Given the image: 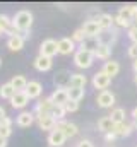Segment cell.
Segmentation results:
<instances>
[{
	"mask_svg": "<svg viewBox=\"0 0 137 147\" xmlns=\"http://www.w3.org/2000/svg\"><path fill=\"white\" fill-rule=\"evenodd\" d=\"M98 46H100V41L94 36H87L81 43V50H86V51H91V53H94L98 50Z\"/></svg>",
	"mask_w": 137,
	"mask_h": 147,
	"instance_id": "cell-25",
	"label": "cell"
},
{
	"mask_svg": "<svg viewBox=\"0 0 137 147\" xmlns=\"http://www.w3.org/2000/svg\"><path fill=\"white\" fill-rule=\"evenodd\" d=\"M115 139H118L115 132H110V134H104V140H106V142H113Z\"/></svg>",
	"mask_w": 137,
	"mask_h": 147,
	"instance_id": "cell-39",
	"label": "cell"
},
{
	"mask_svg": "<svg viewBox=\"0 0 137 147\" xmlns=\"http://www.w3.org/2000/svg\"><path fill=\"white\" fill-rule=\"evenodd\" d=\"M98 41L100 45H104V46H113L118 39V31L113 28V29H101V33L98 34Z\"/></svg>",
	"mask_w": 137,
	"mask_h": 147,
	"instance_id": "cell-4",
	"label": "cell"
},
{
	"mask_svg": "<svg viewBox=\"0 0 137 147\" xmlns=\"http://www.w3.org/2000/svg\"><path fill=\"white\" fill-rule=\"evenodd\" d=\"M36 120L34 118V113H31V111H22V113H19L17 115V125L21 127V128H28V127H31L33 125V121Z\"/></svg>",
	"mask_w": 137,
	"mask_h": 147,
	"instance_id": "cell-17",
	"label": "cell"
},
{
	"mask_svg": "<svg viewBox=\"0 0 137 147\" xmlns=\"http://www.w3.org/2000/svg\"><path fill=\"white\" fill-rule=\"evenodd\" d=\"M52 103L53 105H58V106H65V103L68 101V91L67 89H55L50 96Z\"/></svg>",
	"mask_w": 137,
	"mask_h": 147,
	"instance_id": "cell-13",
	"label": "cell"
},
{
	"mask_svg": "<svg viewBox=\"0 0 137 147\" xmlns=\"http://www.w3.org/2000/svg\"><path fill=\"white\" fill-rule=\"evenodd\" d=\"M24 38L21 36V34H16V36H10L7 39V48L10 50V51H21L22 48H24Z\"/></svg>",
	"mask_w": 137,
	"mask_h": 147,
	"instance_id": "cell-19",
	"label": "cell"
},
{
	"mask_svg": "<svg viewBox=\"0 0 137 147\" xmlns=\"http://www.w3.org/2000/svg\"><path fill=\"white\" fill-rule=\"evenodd\" d=\"M132 67H134V72L137 74V60H134V63H132Z\"/></svg>",
	"mask_w": 137,
	"mask_h": 147,
	"instance_id": "cell-43",
	"label": "cell"
},
{
	"mask_svg": "<svg viewBox=\"0 0 137 147\" xmlns=\"http://www.w3.org/2000/svg\"><path fill=\"white\" fill-rule=\"evenodd\" d=\"M55 128H57V130H62V132L65 134V137H67V139H72V137H75V135L79 134L77 125H75V123H72V121H67V120H60V121H57Z\"/></svg>",
	"mask_w": 137,
	"mask_h": 147,
	"instance_id": "cell-6",
	"label": "cell"
},
{
	"mask_svg": "<svg viewBox=\"0 0 137 147\" xmlns=\"http://www.w3.org/2000/svg\"><path fill=\"white\" fill-rule=\"evenodd\" d=\"M28 103H29V98L26 96V92H16V96L10 99L12 108H17V110H22Z\"/></svg>",
	"mask_w": 137,
	"mask_h": 147,
	"instance_id": "cell-21",
	"label": "cell"
},
{
	"mask_svg": "<svg viewBox=\"0 0 137 147\" xmlns=\"http://www.w3.org/2000/svg\"><path fill=\"white\" fill-rule=\"evenodd\" d=\"M110 118L113 120L115 125H117V123H123V121H125V110H123V108H115V110L111 111Z\"/></svg>",
	"mask_w": 137,
	"mask_h": 147,
	"instance_id": "cell-31",
	"label": "cell"
},
{
	"mask_svg": "<svg viewBox=\"0 0 137 147\" xmlns=\"http://www.w3.org/2000/svg\"><path fill=\"white\" fill-rule=\"evenodd\" d=\"M0 65H2V58H0Z\"/></svg>",
	"mask_w": 137,
	"mask_h": 147,
	"instance_id": "cell-46",
	"label": "cell"
},
{
	"mask_svg": "<svg viewBox=\"0 0 137 147\" xmlns=\"http://www.w3.org/2000/svg\"><path fill=\"white\" fill-rule=\"evenodd\" d=\"M5 116H7V115H5V110H3V108L0 106V120H3Z\"/></svg>",
	"mask_w": 137,
	"mask_h": 147,
	"instance_id": "cell-40",
	"label": "cell"
},
{
	"mask_svg": "<svg viewBox=\"0 0 137 147\" xmlns=\"http://www.w3.org/2000/svg\"><path fill=\"white\" fill-rule=\"evenodd\" d=\"M58 53V41L55 39H45L39 46V55L41 57H48V58H53L55 55Z\"/></svg>",
	"mask_w": 137,
	"mask_h": 147,
	"instance_id": "cell-3",
	"label": "cell"
},
{
	"mask_svg": "<svg viewBox=\"0 0 137 147\" xmlns=\"http://www.w3.org/2000/svg\"><path fill=\"white\" fill-rule=\"evenodd\" d=\"M74 63H75V67H79V69H89V67L94 63V53L79 48V50L74 53Z\"/></svg>",
	"mask_w": 137,
	"mask_h": 147,
	"instance_id": "cell-2",
	"label": "cell"
},
{
	"mask_svg": "<svg viewBox=\"0 0 137 147\" xmlns=\"http://www.w3.org/2000/svg\"><path fill=\"white\" fill-rule=\"evenodd\" d=\"M129 57L132 60H137V45H134V43L129 46Z\"/></svg>",
	"mask_w": 137,
	"mask_h": 147,
	"instance_id": "cell-37",
	"label": "cell"
},
{
	"mask_svg": "<svg viewBox=\"0 0 137 147\" xmlns=\"http://www.w3.org/2000/svg\"><path fill=\"white\" fill-rule=\"evenodd\" d=\"M101 70L106 74L108 77H115V75H118V72H120V63L115 62V60H108V62H104V65H103Z\"/></svg>",
	"mask_w": 137,
	"mask_h": 147,
	"instance_id": "cell-22",
	"label": "cell"
},
{
	"mask_svg": "<svg viewBox=\"0 0 137 147\" xmlns=\"http://www.w3.org/2000/svg\"><path fill=\"white\" fill-rule=\"evenodd\" d=\"M12 26L17 29V33H28L33 26V14L29 10H19L12 17Z\"/></svg>",
	"mask_w": 137,
	"mask_h": 147,
	"instance_id": "cell-1",
	"label": "cell"
},
{
	"mask_svg": "<svg viewBox=\"0 0 137 147\" xmlns=\"http://www.w3.org/2000/svg\"><path fill=\"white\" fill-rule=\"evenodd\" d=\"M134 82H136V84H137V74H136V75H134Z\"/></svg>",
	"mask_w": 137,
	"mask_h": 147,
	"instance_id": "cell-44",
	"label": "cell"
},
{
	"mask_svg": "<svg viewBox=\"0 0 137 147\" xmlns=\"http://www.w3.org/2000/svg\"><path fill=\"white\" fill-rule=\"evenodd\" d=\"M96 103H98L100 108H111L115 105V94L111 91H108V89L101 91L98 94V98H96Z\"/></svg>",
	"mask_w": 137,
	"mask_h": 147,
	"instance_id": "cell-8",
	"label": "cell"
},
{
	"mask_svg": "<svg viewBox=\"0 0 137 147\" xmlns=\"http://www.w3.org/2000/svg\"><path fill=\"white\" fill-rule=\"evenodd\" d=\"M86 34H84V31H82V28H79V29H75L74 33H72V41L74 43H82L84 39H86Z\"/></svg>",
	"mask_w": 137,
	"mask_h": 147,
	"instance_id": "cell-34",
	"label": "cell"
},
{
	"mask_svg": "<svg viewBox=\"0 0 137 147\" xmlns=\"http://www.w3.org/2000/svg\"><path fill=\"white\" fill-rule=\"evenodd\" d=\"M77 147H94V144H93L91 140H87V139H82V140L77 144Z\"/></svg>",
	"mask_w": 137,
	"mask_h": 147,
	"instance_id": "cell-38",
	"label": "cell"
},
{
	"mask_svg": "<svg viewBox=\"0 0 137 147\" xmlns=\"http://www.w3.org/2000/svg\"><path fill=\"white\" fill-rule=\"evenodd\" d=\"M98 128H100V132H103V134H110V132H113L115 123H113V120L110 116H103V118L98 120Z\"/></svg>",
	"mask_w": 137,
	"mask_h": 147,
	"instance_id": "cell-26",
	"label": "cell"
},
{
	"mask_svg": "<svg viewBox=\"0 0 137 147\" xmlns=\"http://www.w3.org/2000/svg\"><path fill=\"white\" fill-rule=\"evenodd\" d=\"M134 7L136 5H123V7H120V10H118V17H122V19H125V21H129V22H132V19H134Z\"/></svg>",
	"mask_w": 137,
	"mask_h": 147,
	"instance_id": "cell-28",
	"label": "cell"
},
{
	"mask_svg": "<svg viewBox=\"0 0 137 147\" xmlns=\"http://www.w3.org/2000/svg\"><path fill=\"white\" fill-rule=\"evenodd\" d=\"M68 99L70 101H81V99H84V89H75V87H68Z\"/></svg>",
	"mask_w": 137,
	"mask_h": 147,
	"instance_id": "cell-33",
	"label": "cell"
},
{
	"mask_svg": "<svg viewBox=\"0 0 137 147\" xmlns=\"http://www.w3.org/2000/svg\"><path fill=\"white\" fill-rule=\"evenodd\" d=\"M0 34H2V33H0Z\"/></svg>",
	"mask_w": 137,
	"mask_h": 147,
	"instance_id": "cell-47",
	"label": "cell"
},
{
	"mask_svg": "<svg viewBox=\"0 0 137 147\" xmlns=\"http://www.w3.org/2000/svg\"><path fill=\"white\" fill-rule=\"evenodd\" d=\"M129 38H130V41H132L134 45H137V28L132 26V28L129 29Z\"/></svg>",
	"mask_w": 137,
	"mask_h": 147,
	"instance_id": "cell-36",
	"label": "cell"
},
{
	"mask_svg": "<svg viewBox=\"0 0 137 147\" xmlns=\"http://www.w3.org/2000/svg\"><path fill=\"white\" fill-rule=\"evenodd\" d=\"M52 65H53V62H52V58H48V57L38 55V57L34 58V69H36L38 72H48V70L52 69Z\"/></svg>",
	"mask_w": 137,
	"mask_h": 147,
	"instance_id": "cell-16",
	"label": "cell"
},
{
	"mask_svg": "<svg viewBox=\"0 0 137 147\" xmlns=\"http://www.w3.org/2000/svg\"><path fill=\"white\" fill-rule=\"evenodd\" d=\"M28 82H29V80H28L24 75H14V77L10 79V84H12V87H14L17 92H24Z\"/></svg>",
	"mask_w": 137,
	"mask_h": 147,
	"instance_id": "cell-24",
	"label": "cell"
},
{
	"mask_svg": "<svg viewBox=\"0 0 137 147\" xmlns=\"http://www.w3.org/2000/svg\"><path fill=\"white\" fill-rule=\"evenodd\" d=\"M34 118H36V121H38V127H39L43 132H52V130H55L57 121L52 118L50 113H46V115H34Z\"/></svg>",
	"mask_w": 137,
	"mask_h": 147,
	"instance_id": "cell-5",
	"label": "cell"
},
{
	"mask_svg": "<svg viewBox=\"0 0 137 147\" xmlns=\"http://www.w3.org/2000/svg\"><path fill=\"white\" fill-rule=\"evenodd\" d=\"M50 147H52V146H50Z\"/></svg>",
	"mask_w": 137,
	"mask_h": 147,
	"instance_id": "cell-48",
	"label": "cell"
},
{
	"mask_svg": "<svg viewBox=\"0 0 137 147\" xmlns=\"http://www.w3.org/2000/svg\"><path fill=\"white\" fill-rule=\"evenodd\" d=\"M82 31H84L86 36H94L96 38L101 33V28H100V24H98L96 19H89V21H86V22L82 24Z\"/></svg>",
	"mask_w": 137,
	"mask_h": 147,
	"instance_id": "cell-12",
	"label": "cell"
},
{
	"mask_svg": "<svg viewBox=\"0 0 137 147\" xmlns=\"http://www.w3.org/2000/svg\"><path fill=\"white\" fill-rule=\"evenodd\" d=\"M10 28H12V19L9 16H5V14H0V33L2 34L3 33H9Z\"/></svg>",
	"mask_w": 137,
	"mask_h": 147,
	"instance_id": "cell-30",
	"label": "cell"
},
{
	"mask_svg": "<svg viewBox=\"0 0 137 147\" xmlns=\"http://www.w3.org/2000/svg\"><path fill=\"white\" fill-rule=\"evenodd\" d=\"M53 108V103H52V99H50V96L48 98H43V99H39L38 103H36V106H34V115H46V113H50Z\"/></svg>",
	"mask_w": 137,
	"mask_h": 147,
	"instance_id": "cell-15",
	"label": "cell"
},
{
	"mask_svg": "<svg viewBox=\"0 0 137 147\" xmlns=\"http://www.w3.org/2000/svg\"><path fill=\"white\" fill-rule=\"evenodd\" d=\"M65 108L64 106H58V105H53V108L50 111V115H52V118L55 120V121H60V120H64V116H65Z\"/></svg>",
	"mask_w": 137,
	"mask_h": 147,
	"instance_id": "cell-32",
	"label": "cell"
},
{
	"mask_svg": "<svg viewBox=\"0 0 137 147\" xmlns=\"http://www.w3.org/2000/svg\"><path fill=\"white\" fill-rule=\"evenodd\" d=\"M96 21H98L101 29H113L115 28V17L111 14H100L96 17Z\"/></svg>",
	"mask_w": 137,
	"mask_h": 147,
	"instance_id": "cell-20",
	"label": "cell"
},
{
	"mask_svg": "<svg viewBox=\"0 0 137 147\" xmlns=\"http://www.w3.org/2000/svg\"><path fill=\"white\" fill-rule=\"evenodd\" d=\"M16 92H17V91L12 87L10 82H5V84L0 86V98H2V99H9V101H10V99L16 96Z\"/></svg>",
	"mask_w": 137,
	"mask_h": 147,
	"instance_id": "cell-27",
	"label": "cell"
},
{
	"mask_svg": "<svg viewBox=\"0 0 137 147\" xmlns=\"http://www.w3.org/2000/svg\"><path fill=\"white\" fill-rule=\"evenodd\" d=\"M110 84H111V77H108L103 70H100V72H96L93 75V86H94V89H100V92L106 91Z\"/></svg>",
	"mask_w": 137,
	"mask_h": 147,
	"instance_id": "cell-7",
	"label": "cell"
},
{
	"mask_svg": "<svg viewBox=\"0 0 137 147\" xmlns=\"http://www.w3.org/2000/svg\"><path fill=\"white\" fill-rule=\"evenodd\" d=\"M134 125L132 123H127V121H123V123H117L115 125V128H113V132L117 134V137H129L132 132H134Z\"/></svg>",
	"mask_w": 137,
	"mask_h": 147,
	"instance_id": "cell-18",
	"label": "cell"
},
{
	"mask_svg": "<svg viewBox=\"0 0 137 147\" xmlns=\"http://www.w3.org/2000/svg\"><path fill=\"white\" fill-rule=\"evenodd\" d=\"M132 118H134V121H137V106L132 110Z\"/></svg>",
	"mask_w": 137,
	"mask_h": 147,
	"instance_id": "cell-41",
	"label": "cell"
},
{
	"mask_svg": "<svg viewBox=\"0 0 137 147\" xmlns=\"http://www.w3.org/2000/svg\"><path fill=\"white\" fill-rule=\"evenodd\" d=\"M70 77H72V74L68 72V70H60V72L55 74L53 82H55L57 89H68V86H70Z\"/></svg>",
	"mask_w": 137,
	"mask_h": 147,
	"instance_id": "cell-9",
	"label": "cell"
},
{
	"mask_svg": "<svg viewBox=\"0 0 137 147\" xmlns=\"http://www.w3.org/2000/svg\"><path fill=\"white\" fill-rule=\"evenodd\" d=\"M64 108H65V111H67V113H74V111L79 110V103H77V101H70V99H68L67 103H65V106H64Z\"/></svg>",
	"mask_w": 137,
	"mask_h": 147,
	"instance_id": "cell-35",
	"label": "cell"
},
{
	"mask_svg": "<svg viewBox=\"0 0 137 147\" xmlns=\"http://www.w3.org/2000/svg\"><path fill=\"white\" fill-rule=\"evenodd\" d=\"M134 127H136V130H137V121H134Z\"/></svg>",
	"mask_w": 137,
	"mask_h": 147,
	"instance_id": "cell-45",
	"label": "cell"
},
{
	"mask_svg": "<svg viewBox=\"0 0 137 147\" xmlns=\"http://www.w3.org/2000/svg\"><path fill=\"white\" fill-rule=\"evenodd\" d=\"M0 147H7V139H0Z\"/></svg>",
	"mask_w": 137,
	"mask_h": 147,
	"instance_id": "cell-42",
	"label": "cell"
},
{
	"mask_svg": "<svg viewBox=\"0 0 137 147\" xmlns=\"http://www.w3.org/2000/svg\"><path fill=\"white\" fill-rule=\"evenodd\" d=\"M75 50V43L72 41V38H60L58 39V53L60 55H70Z\"/></svg>",
	"mask_w": 137,
	"mask_h": 147,
	"instance_id": "cell-14",
	"label": "cell"
},
{
	"mask_svg": "<svg viewBox=\"0 0 137 147\" xmlns=\"http://www.w3.org/2000/svg\"><path fill=\"white\" fill-rule=\"evenodd\" d=\"M87 84V77L84 74H72L70 77V86L68 87H75V89H84Z\"/></svg>",
	"mask_w": 137,
	"mask_h": 147,
	"instance_id": "cell-23",
	"label": "cell"
},
{
	"mask_svg": "<svg viewBox=\"0 0 137 147\" xmlns=\"http://www.w3.org/2000/svg\"><path fill=\"white\" fill-rule=\"evenodd\" d=\"M65 140H67V137H65V134L62 132V130H52L50 134H48V144L52 147H62L65 144Z\"/></svg>",
	"mask_w": 137,
	"mask_h": 147,
	"instance_id": "cell-10",
	"label": "cell"
},
{
	"mask_svg": "<svg viewBox=\"0 0 137 147\" xmlns=\"http://www.w3.org/2000/svg\"><path fill=\"white\" fill-rule=\"evenodd\" d=\"M26 96L29 98V99H34V98H39L41 96V92H43V86H41V82H38V80H29L28 82V86H26Z\"/></svg>",
	"mask_w": 137,
	"mask_h": 147,
	"instance_id": "cell-11",
	"label": "cell"
},
{
	"mask_svg": "<svg viewBox=\"0 0 137 147\" xmlns=\"http://www.w3.org/2000/svg\"><path fill=\"white\" fill-rule=\"evenodd\" d=\"M111 57V46H104V45H100L98 50L94 51V58H100V60H110Z\"/></svg>",
	"mask_w": 137,
	"mask_h": 147,
	"instance_id": "cell-29",
	"label": "cell"
}]
</instances>
